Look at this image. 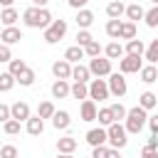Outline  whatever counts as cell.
I'll use <instances>...</instances> for the list:
<instances>
[{
  "mask_svg": "<svg viewBox=\"0 0 158 158\" xmlns=\"http://www.w3.org/2000/svg\"><path fill=\"white\" fill-rule=\"evenodd\" d=\"M22 20H25V25L27 27H35V30H40V27H49L52 25V15H49V10H44V7H27L25 12H22Z\"/></svg>",
  "mask_w": 158,
  "mask_h": 158,
  "instance_id": "obj_1",
  "label": "cell"
},
{
  "mask_svg": "<svg viewBox=\"0 0 158 158\" xmlns=\"http://www.w3.org/2000/svg\"><path fill=\"white\" fill-rule=\"evenodd\" d=\"M146 123H148V114H146V109H141V106L128 109V114H126V133H138Z\"/></svg>",
  "mask_w": 158,
  "mask_h": 158,
  "instance_id": "obj_2",
  "label": "cell"
},
{
  "mask_svg": "<svg viewBox=\"0 0 158 158\" xmlns=\"http://www.w3.org/2000/svg\"><path fill=\"white\" fill-rule=\"evenodd\" d=\"M64 35H67V20H52V25L44 30V42L47 44H57Z\"/></svg>",
  "mask_w": 158,
  "mask_h": 158,
  "instance_id": "obj_3",
  "label": "cell"
},
{
  "mask_svg": "<svg viewBox=\"0 0 158 158\" xmlns=\"http://www.w3.org/2000/svg\"><path fill=\"white\" fill-rule=\"evenodd\" d=\"M106 133H109V146L116 148V151L128 143V138H126V126H121V123H111V126L106 128Z\"/></svg>",
  "mask_w": 158,
  "mask_h": 158,
  "instance_id": "obj_4",
  "label": "cell"
},
{
  "mask_svg": "<svg viewBox=\"0 0 158 158\" xmlns=\"http://www.w3.org/2000/svg\"><path fill=\"white\" fill-rule=\"evenodd\" d=\"M89 72H91L96 79L109 77V74H111V59H109V57H94V59L89 62Z\"/></svg>",
  "mask_w": 158,
  "mask_h": 158,
  "instance_id": "obj_5",
  "label": "cell"
},
{
  "mask_svg": "<svg viewBox=\"0 0 158 158\" xmlns=\"http://www.w3.org/2000/svg\"><path fill=\"white\" fill-rule=\"evenodd\" d=\"M109 84L104 81V79H91L89 81V99L91 101H104V99H109Z\"/></svg>",
  "mask_w": 158,
  "mask_h": 158,
  "instance_id": "obj_6",
  "label": "cell"
},
{
  "mask_svg": "<svg viewBox=\"0 0 158 158\" xmlns=\"http://www.w3.org/2000/svg\"><path fill=\"white\" fill-rule=\"evenodd\" d=\"M118 69H121V74H133V72L143 69V62L136 54H126L123 59H118Z\"/></svg>",
  "mask_w": 158,
  "mask_h": 158,
  "instance_id": "obj_7",
  "label": "cell"
},
{
  "mask_svg": "<svg viewBox=\"0 0 158 158\" xmlns=\"http://www.w3.org/2000/svg\"><path fill=\"white\" fill-rule=\"evenodd\" d=\"M106 84H109V91H111L114 96H118V99H121V96L126 94V89H128V86H126V79H123V74H118V72H116V74L111 72Z\"/></svg>",
  "mask_w": 158,
  "mask_h": 158,
  "instance_id": "obj_8",
  "label": "cell"
},
{
  "mask_svg": "<svg viewBox=\"0 0 158 158\" xmlns=\"http://www.w3.org/2000/svg\"><path fill=\"white\" fill-rule=\"evenodd\" d=\"M86 143L91 146V148H96V146H106L109 143V133H106V128H89L86 131Z\"/></svg>",
  "mask_w": 158,
  "mask_h": 158,
  "instance_id": "obj_9",
  "label": "cell"
},
{
  "mask_svg": "<svg viewBox=\"0 0 158 158\" xmlns=\"http://www.w3.org/2000/svg\"><path fill=\"white\" fill-rule=\"evenodd\" d=\"M52 74H54L57 79H72V64H69L67 59H57V62L52 64Z\"/></svg>",
  "mask_w": 158,
  "mask_h": 158,
  "instance_id": "obj_10",
  "label": "cell"
},
{
  "mask_svg": "<svg viewBox=\"0 0 158 158\" xmlns=\"http://www.w3.org/2000/svg\"><path fill=\"white\" fill-rule=\"evenodd\" d=\"M10 114H12V118H15V121H20V123H22V121H27V118L32 116V114H30V106H27L25 101H15V104L10 106Z\"/></svg>",
  "mask_w": 158,
  "mask_h": 158,
  "instance_id": "obj_11",
  "label": "cell"
},
{
  "mask_svg": "<svg viewBox=\"0 0 158 158\" xmlns=\"http://www.w3.org/2000/svg\"><path fill=\"white\" fill-rule=\"evenodd\" d=\"M79 114H81V121H96V114H99V109H96V101H91V99H84V101H81V109H79Z\"/></svg>",
  "mask_w": 158,
  "mask_h": 158,
  "instance_id": "obj_12",
  "label": "cell"
},
{
  "mask_svg": "<svg viewBox=\"0 0 158 158\" xmlns=\"http://www.w3.org/2000/svg\"><path fill=\"white\" fill-rule=\"evenodd\" d=\"M52 96L54 99H64V96H72V86L67 84V79H57L52 84Z\"/></svg>",
  "mask_w": 158,
  "mask_h": 158,
  "instance_id": "obj_13",
  "label": "cell"
},
{
  "mask_svg": "<svg viewBox=\"0 0 158 158\" xmlns=\"http://www.w3.org/2000/svg\"><path fill=\"white\" fill-rule=\"evenodd\" d=\"M0 40H2V44H15V42L22 40V32H20L17 27H5V30L0 32Z\"/></svg>",
  "mask_w": 158,
  "mask_h": 158,
  "instance_id": "obj_14",
  "label": "cell"
},
{
  "mask_svg": "<svg viewBox=\"0 0 158 158\" xmlns=\"http://www.w3.org/2000/svg\"><path fill=\"white\" fill-rule=\"evenodd\" d=\"M69 123H72V118H69V114H67V111H54V116H52V126H54L57 131L69 128Z\"/></svg>",
  "mask_w": 158,
  "mask_h": 158,
  "instance_id": "obj_15",
  "label": "cell"
},
{
  "mask_svg": "<svg viewBox=\"0 0 158 158\" xmlns=\"http://www.w3.org/2000/svg\"><path fill=\"white\" fill-rule=\"evenodd\" d=\"M126 17H128V22H138V20H143V17H146V10H143L138 2L126 5Z\"/></svg>",
  "mask_w": 158,
  "mask_h": 158,
  "instance_id": "obj_16",
  "label": "cell"
},
{
  "mask_svg": "<svg viewBox=\"0 0 158 158\" xmlns=\"http://www.w3.org/2000/svg\"><path fill=\"white\" fill-rule=\"evenodd\" d=\"M86 57V52H84V47H79V44H74V47H67V52H64V59L72 64V62H77L79 64V59H84Z\"/></svg>",
  "mask_w": 158,
  "mask_h": 158,
  "instance_id": "obj_17",
  "label": "cell"
},
{
  "mask_svg": "<svg viewBox=\"0 0 158 158\" xmlns=\"http://www.w3.org/2000/svg\"><path fill=\"white\" fill-rule=\"evenodd\" d=\"M89 77H91L89 67H84V64H77V67H72V79H74V81H81V84H86V81H91Z\"/></svg>",
  "mask_w": 158,
  "mask_h": 158,
  "instance_id": "obj_18",
  "label": "cell"
},
{
  "mask_svg": "<svg viewBox=\"0 0 158 158\" xmlns=\"http://www.w3.org/2000/svg\"><path fill=\"white\" fill-rule=\"evenodd\" d=\"M156 104H158V96H156L153 91H143V94L138 96V106H141V109H146V111L156 109Z\"/></svg>",
  "mask_w": 158,
  "mask_h": 158,
  "instance_id": "obj_19",
  "label": "cell"
},
{
  "mask_svg": "<svg viewBox=\"0 0 158 158\" xmlns=\"http://www.w3.org/2000/svg\"><path fill=\"white\" fill-rule=\"evenodd\" d=\"M42 131H44V118L30 116V118H27V133H30V136H40Z\"/></svg>",
  "mask_w": 158,
  "mask_h": 158,
  "instance_id": "obj_20",
  "label": "cell"
},
{
  "mask_svg": "<svg viewBox=\"0 0 158 158\" xmlns=\"http://www.w3.org/2000/svg\"><path fill=\"white\" fill-rule=\"evenodd\" d=\"M123 12H126V5H123L121 0H114V2H109V5H106V15H109L111 20H118Z\"/></svg>",
  "mask_w": 158,
  "mask_h": 158,
  "instance_id": "obj_21",
  "label": "cell"
},
{
  "mask_svg": "<svg viewBox=\"0 0 158 158\" xmlns=\"http://www.w3.org/2000/svg\"><path fill=\"white\" fill-rule=\"evenodd\" d=\"M57 151H59V153H74V151H77V138H72V136L59 138V141H57Z\"/></svg>",
  "mask_w": 158,
  "mask_h": 158,
  "instance_id": "obj_22",
  "label": "cell"
},
{
  "mask_svg": "<svg viewBox=\"0 0 158 158\" xmlns=\"http://www.w3.org/2000/svg\"><path fill=\"white\" fill-rule=\"evenodd\" d=\"M0 22H2L5 27H15V22H17V10H15V7H5V10L0 12Z\"/></svg>",
  "mask_w": 158,
  "mask_h": 158,
  "instance_id": "obj_23",
  "label": "cell"
},
{
  "mask_svg": "<svg viewBox=\"0 0 158 158\" xmlns=\"http://www.w3.org/2000/svg\"><path fill=\"white\" fill-rule=\"evenodd\" d=\"M138 74H141V81H146V84H153V81H158V69H156V64H148V67H143Z\"/></svg>",
  "mask_w": 158,
  "mask_h": 158,
  "instance_id": "obj_24",
  "label": "cell"
},
{
  "mask_svg": "<svg viewBox=\"0 0 158 158\" xmlns=\"http://www.w3.org/2000/svg\"><path fill=\"white\" fill-rule=\"evenodd\" d=\"M91 22H94V12H91V10H79V12H77V25H79L81 30L91 27Z\"/></svg>",
  "mask_w": 158,
  "mask_h": 158,
  "instance_id": "obj_25",
  "label": "cell"
},
{
  "mask_svg": "<svg viewBox=\"0 0 158 158\" xmlns=\"http://www.w3.org/2000/svg\"><path fill=\"white\" fill-rule=\"evenodd\" d=\"M126 54H136V57H143V54H146V44H143L141 40H131V42L126 44Z\"/></svg>",
  "mask_w": 158,
  "mask_h": 158,
  "instance_id": "obj_26",
  "label": "cell"
},
{
  "mask_svg": "<svg viewBox=\"0 0 158 158\" xmlns=\"http://www.w3.org/2000/svg\"><path fill=\"white\" fill-rule=\"evenodd\" d=\"M72 96L74 99H89V84H81V81H74L72 84Z\"/></svg>",
  "mask_w": 158,
  "mask_h": 158,
  "instance_id": "obj_27",
  "label": "cell"
},
{
  "mask_svg": "<svg viewBox=\"0 0 158 158\" xmlns=\"http://www.w3.org/2000/svg\"><path fill=\"white\" fill-rule=\"evenodd\" d=\"M118 40H136V22H121V37Z\"/></svg>",
  "mask_w": 158,
  "mask_h": 158,
  "instance_id": "obj_28",
  "label": "cell"
},
{
  "mask_svg": "<svg viewBox=\"0 0 158 158\" xmlns=\"http://www.w3.org/2000/svg\"><path fill=\"white\" fill-rule=\"evenodd\" d=\"M104 52H106L109 59H118V57H123V47H121L118 42H109V44L104 47Z\"/></svg>",
  "mask_w": 158,
  "mask_h": 158,
  "instance_id": "obj_29",
  "label": "cell"
},
{
  "mask_svg": "<svg viewBox=\"0 0 158 158\" xmlns=\"http://www.w3.org/2000/svg\"><path fill=\"white\" fill-rule=\"evenodd\" d=\"M54 111H57V109H54L52 101H42V104L37 106V116H40V118H52Z\"/></svg>",
  "mask_w": 158,
  "mask_h": 158,
  "instance_id": "obj_30",
  "label": "cell"
},
{
  "mask_svg": "<svg viewBox=\"0 0 158 158\" xmlns=\"http://www.w3.org/2000/svg\"><path fill=\"white\" fill-rule=\"evenodd\" d=\"M106 35L111 40H118L121 37V20H109L106 22Z\"/></svg>",
  "mask_w": 158,
  "mask_h": 158,
  "instance_id": "obj_31",
  "label": "cell"
},
{
  "mask_svg": "<svg viewBox=\"0 0 158 158\" xmlns=\"http://www.w3.org/2000/svg\"><path fill=\"white\" fill-rule=\"evenodd\" d=\"M96 118H99V123H101V126H106V128H109L111 123H116V121H114V114H111V109H109V106H106V109H99Z\"/></svg>",
  "mask_w": 158,
  "mask_h": 158,
  "instance_id": "obj_32",
  "label": "cell"
},
{
  "mask_svg": "<svg viewBox=\"0 0 158 158\" xmlns=\"http://www.w3.org/2000/svg\"><path fill=\"white\" fill-rule=\"evenodd\" d=\"M15 84H17V79H15L10 72H2V74H0V91H10Z\"/></svg>",
  "mask_w": 158,
  "mask_h": 158,
  "instance_id": "obj_33",
  "label": "cell"
},
{
  "mask_svg": "<svg viewBox=\"0 0 158 158\" xmlns=\"http://www.w3.org/2000/svg\"><path fill=\"white\" fill-rule=\"evenodd\" d=\"M7 64H10V69H7V72H10V74H12L15 79H17V77H20V74H22V72L27 69V64H25L22 59H10Z\"/></svg>",
  "mask_w": 158,
  "mask_h": 158,
  "instance_id": "obj_34",
  "label": "cell"
},
{
  "mask_svg": "<svg viewBox=\"0 0 158 158\" xmlns=\"http://www.w3.org/2000/svg\"><path fill=\"white\" fill-rule=\"evenodd\" d=\"M17 84H20V86H32V84H35V72L27 67V69L17 77Z\"/></svg>",
  "mask_w": 158,
  "mask_h": 158,
  "instance_id": "obj_35",
  "label": "cell"
},
{
  "mask_svg": "<svg viewBox=\"0 0 158 158\" xmlns=\"http://www.w3.org/2000/svg\"><path fill=\"white\" fill-rule=\"evenodd\" d=\"M146 59H148L151 64H156V62H158V37L146 47Z\"/></svg>",
  "mask_w": 158,
  "mask_h": 158,
  "instance_id": "obj_36",
  "label": "cell"
},
{
  "mask_svg": "<svg viewBox=\"0 0 158 158\" xmlns=\"http://www.w3.org/2000/svg\"><path fill=\"white\" fill-rule=\"evenodd\" d=\"M109 109H111V114H114V121H116V123H118L121 118H126V114H128V109H126L123 104H111Z\"/></svg>",
  "mask_w": 158,
  "mask_h": 158,
  "instance_id": "obj_37",
  "label": "cell"
},
{
  "mask_svg": "<svg viewBox=\"0 0 158 158\" xmlns=\"http://www.w3.org/2000/svg\"><path fill=\"white\" fill-rule=\"evenodd\" d=\"M143 20H146V25H148V27H158V5H153V7L146 12V17H143Z\"/></svg>",
  "mask_w": 158,
  "mask_h": 158,
  "instance_id": "obj_38",
  "label": "cell"
},
{
  "mask_svg": "<svg viewBox=\"0 0 158 158\" xmlns=\"http://www.w3.org/2000/svg\"><path fill=\"white\" fill-rule=\"evenodd\" d=\"M91 42H94L91 32H86V30H79V32H77V44H79V47H86V44H91Z\"/></svg>",
  "mask_w": 158,
  "mask_h": 158,
  "instance_id": "obj_39",
  "label": "cell"
},
{
  "mask_svg": "<svg viewBox=\"0 0 158 158\" xmlns=\"http://www.w3.org/2000/svg\"><path fill=\"white\" fill-rule=\"evenodd\" d=\"M84 52H86V57H91V59H94V57H101V44L94 40L91 44H86V47H84Z\"/></svg>",
  "mask_w": 158,
  "mask_h": 158,
  "instance_id": "obj_40",
  "label": "cell"
},
{
  "mask_svg": "<svg viewBox=\"0 0 158 158\" xmlns=\"http://www.w3.org/2000/svg\"><path fill=\"white\" fill-rule=\"evenodd\" d=\"M5 133H7V136H15V133H20V121L10 118V121L5 123Z\"/></svg>",
  "mask_w": 158,
  "mask_h": 158,
  "instance_id": "obj_41",
  "label": "cell"
},
{
  "mask_svg": "<svg viewBox=\"0 0 158 158\" xmlns=\"http://www.w3.org/2000/svg\"><path fill=\"white\" fill-rule=\"evenodd\" d=\"M0 158H17V148L10 146V143L2 146V148H0Z\"/></svg>",
  "mask_w": 158,
  "mask_h": 158,
  "instance_id": "obj_42",
  "label": "cell"
},
{
  "mask_svg": "<svg viewBox=\"0 0 158 158\" xmlns=\"http://www.w3.org/2000/svg\"><path fill=\"white\" fill-rule=\"evenodd\" d=\"M109 151H111V148H106V146H96V148L91 151V158H109Z\"/></svg>",
  "mask_w": 158,
  "mask_h": 158,
  "instance_id": "obj_43",
  "label": "cell"
},
{
  "mask_svg": "<svg viewBox=\"0 0 158 158\" xmlns=\"http://www.w3.org/2000/svg\"><path fill=\"white\" fill-rule=\"evenodd\" d=\"M10 59H12L10 44H0V62H10Z\"/></svg>",
  "mask_w": 158,
  "mask_h": 158,
  "instance_id": "obj_44",
  "label": "cell"
},
{
  "mask_svg": "<svg viewBox=\"0 0 158 158\" xmlns=\"http://www.w3.org/2000/svg\"><path fill=\"white\" fill-rule=\"evenodd\" d=\"M10 118H12V114H10V106H7V104H0V121H2V123H7Z\"/></svg>",
  "mask_w": 158,
  "mask_h": 158,
  "instance_id": "obj_45",
  "label": "cell"
},
{
  "mask_svg": "<svg viewBox=\"0 0 158 158\" xmlns=\"http://www.w3.org/2000/svg\"><path fill=\"white\" fill-rule=\"evenodd\" d=\"M148 128H151L153 136H158V114L156 116H148Z\"/></svg>",
  "mask_w": 158,
  "mask_h": 158,
  "instance_id": "obj_46",
  "label": "cell"
},
{
  "mask_svg": "<svg viewBox=\"0 0 158 158\" xmlns=\"http://www.w3.org/2000/svg\"><path fill=\"white\" fill-rule=\"evenodd\" d=\"M146 148H148V151H158V136L151 133V138L146 141Z\"/></svg>",
  "mask_w": 158,
  "mask_h": 158,
  "instance_id": "obj_47",
  "label": "cell"
},
{
  "mask_svg": "<svg viewBox=\"0 0 158 158\" xmlns=\"http://www.w3.org/2000/svg\"><path fill=\"white\" fill-rule=\"evenodd\" d=\"M69 2V7H74V10H84V5L89 2V0H67Z\"/></svg>",
  "mask_w": 158,
  "mask_h": 158,
  "instance_id": "obj_48",
  "label": "cell"
},
{
  "mask_svg": "<svg viewBox=\"0 0 158 158\" xmlns=\"http://www.w3.org/2000/svg\"><path fill=\"white\" fill-rule=\"evenodd\" d=\"M141 158H158V151H148V148H143Z\"/></svg>",
  "mask_w": 158,
  "mask_h": 158,
  "instance_id": "obj_49",
  "label": "cell"
},
{
  "mask_svg": "<svg viewBox=\"0 0 158 158\" xmlns=\"http://www.w3.org/2000/svg\"><path fill=\"white\" fill-rule=\"evenodd\" d=\"M49 0H32V7H44Z\"/></svg>",
  "mask_w": 158,
  "mask_h": 158,
  "instance_id": "obj_50",
  "label": "cell"
},
{
  "mask_svg": "<svg viewBox=\"0 0 158 158\" xmlns=\"http://www.w3.org/2000/svg\"><path fill=\"white\" fill-rule=\"evenodd\" d=\"M109 158H121V153H118L116 148H111V151H109Z\"/></svg>",
  "mask_w": 158,
  "mask_h": 158,
  "instance_id": "obj_51",
  "label": "cell"
},
{
  "mask_svg": "<svg viewBox=\"0 0 158 158\" xmlns=\"http://www.w3.org/2000/svg\"><path fill=\"white\" fill-rule=\"evenodd\" d=\"M12 2L15 0H0V5H5V7H12Z\"/></svg>",
  "mask_w": 158,
  "mask_h": 158,
  "instance_id": "obj_52",
  "label": "cell"
},
{
  "mask_svg": "<svg viewBox=\"0 0 158 158\" xmlns=\"http://www.w3.org/2000/svg\"><path fill=\"white\" fill-rule=\"evenodd\" d=\"M57 158H74V156H72V153H59Z\"/></svg>",
  "mask_w": 158,
  "mask_h": 158,
  "instance_id": "obj_53",
  "label": "cell"
},
{
  "mask_svg": "<svg viewBox=\"0 0 158 158\" xmlns=\"http://www.w3.org/2000/svg\"><path fill=\"white\" fill-rule=\"evenodd\" d=\"M151 2H153V5H158V0H151Z\"/></svg>",
  "mask_w": 158,
  "mask_h": 158,
  "instance_id": "obj_54",
  "label": "cell"
},
{
  "mask_svg": "<svg viewBox=\"0 0 158 158\" xmlns=\"http://www.w3.org/2000/svg\"><path fill=\"white\" fill-rule=\"evenodd\" d=\"M0 148H2V143H0Z\"/></svg>",
  "mask_w": 158,
  "mask_h": 158,
  "instance_id": "obj_55",
  "label": "cell"
},
{
  "mask_svg": "<svg viewBox=\"0 0 158 158\" xmlns=\"http://www.w3.org/2000/svg\"><path fill=\"white\" fill-rule=\"evenodd\" d=\"M0 25H2V22H0Z\"/></svg>",
  "mask_w": 158,
  "mask_h": 158,
  "instance_id": "obj_56",
  "label": "cell"
}]
</instances>
